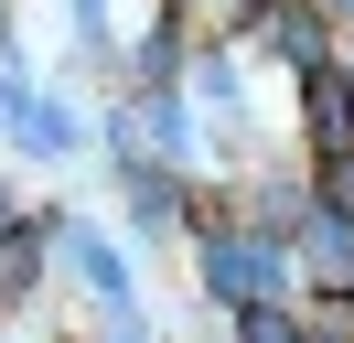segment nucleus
Listing matches in <instances>:
<instances>
[{"mask_svg":"<svg viewBox=\"0 0 354 343\" xmlns=\"http://www.w3.org/2000/svg\"><path fill=\"white\" fill-rule=\"evenodd\" d=\"M65 247H75V268H86V279H97V290H108V300H129V268H118V247H108V236H97V225H75Z\"/></svg>","mask_w":354,"mask_h":343,"instance_id":"f03ea898","label":"nucleus"},{"mask_svg":"<svg viewBox=\"0 0 354 343\" xmlns=\"http://www.w3.org/2000/svg\"><path fill=\"white\" fill-rule=\"evenodd\" d=\"M333 204H344V214H354V161H333Z\"/></svg>","mask_w":354,"mask_h":343,"instance_id":"39448f33","label":"nucleus"},{"mask_svg":"<svg viewBox=\"0 0 354 343\" xmlns=\"http://www.w3.org/2000/svg\"><path fill=\"white\" fill-rule=\"evenodd\" d=\"M204 279H215L225 300H247V311H258V300H268V290H279V279H290V257L268 247V236H225V247L204 257Z\"/></svg>","mask_w":354,"mask_h":343,"instance_id":"f257e3e1","label":"nucleus"},{"mask_svg":"<svg viewBox=\"0 0 354 343\" xmlns=\"http://www.w3.org/2000/svg\"><path fill=\"white\" fill-rule=\"evenodd\" d=\"M236 343H301V333H290V322H279V311H268V300H258V311H247V333H236Z\"/></svg>","mask_w":354,"mask_h":343,"instance_id":"20e7f679","label":"nucleus"},{"mask_svg":"<svg viewBox=\"0 0 354 343\" xmlns=\"http://www.w3.org/2000/svg\"><path fill=\"white\" fill-rule=\"evenodd\" d=\"M279 54L311 64V54H322V21H311V11H279Z\"/></svg>","mask_w":354,"mask_h":343,"instance_id":"7ed1b4c3","label":"nucleus"}]
</instances>
